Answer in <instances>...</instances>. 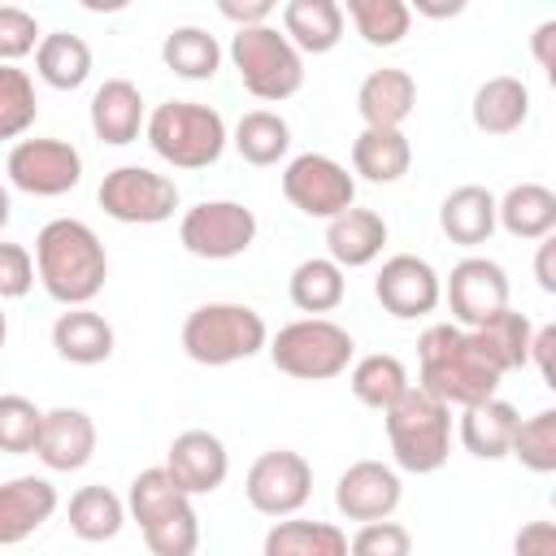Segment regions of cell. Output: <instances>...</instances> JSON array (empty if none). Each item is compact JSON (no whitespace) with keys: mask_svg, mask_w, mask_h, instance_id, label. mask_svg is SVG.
<instances>
[{"mask_svg":"<svg viewBox=\"0 0 556 556\" xmlns=\"http://www.w3.org/2000/svg\"><path fill=\"white\" fill-rule=\"evenodd\" d=\"M35 278L65 308H87L109 278V252L100 235L78 217H52L35 235Z\"/></svg>","mask_w":556,"mask_h":556,"instance_id":"6da1fadb","label":"cell"},{"mask_svg":"<svg viewBox=\"0 0 556 556\" xmlns=\"http://www.w3.org/2000/svg\"><path fill=\"white\" fill-rule=\"evenodd\" d=\"M500 369L482 356L469 330L456 321H434L417 339V387L447 408H469L482 404L500 391Z\"/></svg>","mask_w":556,"mask_h":556,"instance_id":"7a4b0ae2","label":"cell"},{"mask_svg":"<svg viewBox=\"0 0 556 556\" xmlns=\"http://www.w3.org/2000/svg\"><path fill=\"white\" fill-rule=\"evenodd\" d=\"M126 517L139 521L143 530V543L152 556H195L200 547V517H195V504L191 495H182L174 486V478L152 465V469H139L130 478V491H126Z\"/></svg>","mask_w":556,"mask_h":556,"instance_id":"3957f363","label":"cell"},{"mask_svg":"<svg viewBox=\"0 0 556 556\" xmlns=\"http://www.w3.org/2000/svg\"><path fill=\"white\" fill-rule=\"evenodd\" d=\"M143 139L174 169H208V165L222 161V152L230 143V130H226V117L213 104L165 100L148 113Z\"/></svg>","mask_w":556,"mask_h":556,"instance_id":"277c9868","label":"cell"},{"mask_svg":"<svg viewBox=\"0 0 556 556\" xmlns=\"http://www.w3.org/2000/svg\"><path fill=\"white\" fill-rule=\"evenodd\" d=\"M178 339L195 365L222 369V365H239V361H252L256 352H265L269 326L252 304L213 300V304H200L187 313Z\"/></svg>","mask_w":556,"mask_h":556,"instance_id":"5b68a950","label":"cell"},{"mask_svg":"<svg viewBox=\"0 0 556 556\" xmlns=\"http://www.w3.org/2000/svg\"><path fill=\"white\" fill-rule=\"evenodd\" d=\"M387 443H391V460L404 473H434L447 465L452 456V408L434 395H426L421 387H408L387 413Z\"/></svg>","mask_w":556,"mask_h":556,"instance_id":"8992f818","label":"cell"},{"mask_svg":"<svg viewBox=\"0 0 556 556\" xmlns=\"http://www.w3.org/2000/svg\"><path fill=\"white\" fill-rule=\"evenodd\" d=\"M265 352L278 374L300 378V382H326V378L348 374L356 356V339L330 317H295L278 326V334H269Z\"/></svg>","mask_w":556,"mask_h":556,"instance_id":"52a82bcc","label":"cell"},{"mask_svg":"<svg viewBox=\"0 0 556 556\" xmlns=\"http://www.w3.org/2000/svg\"><path fill=\"white\" fill-rule=\"evenodd\" d=\"M230 65L239 70V83L265 104L291 100L304 87V56L291 48V39L274 22L235 30L230 35Z\"/></svg>","mask_w":556,"mask_h":556,"instance_id":"ba28073f","label":"cell"},{"mask_svg":"<svg viewBox=\"0 0 556 556\" xmlns=\"http://www.w3.org/2000/svg\"><path fill=\"white\" fill-rule=\"evenodd\" d=\"M96 204L122 226H161L178 208V182L148 165H117L100 178Z\"/></svg>","mask_w":556,"mask_h":556,"instance_id":"9c48e42d","label":"cell"},{"mask_svg":"<svg viewBox=\"0 0 556 556\" xmlns=\"http://www.w3.org/2000/svg\"><path fill=\"white\" fill-rule=\"evenodd\" d=\"M178 243L200 261H235L256 243V213L239 200H200L178 217Z\"/></svg>","mask_w":556,"mask_h":556,"instance_id":"30bf717a","label":"cell"},{"mask_svg":"<svg viewBox=\"0 0 556 556\" xmlns=\"http://www.w3.org/2000/svg\"><path fill=\"white\" fill-rule=\"evenodd\" d=\"M282 195L295 213L330 222L356 204V178L326 152H300L282 165Z\"/></svg>","mask_w":556,"mask_h":556,"instance_id":"8fae6325","label":"cell"},{"mask_svg":"<svg viewBox=\"0 0 556 556\" xmlns=\"http://www.w3.org/2000/svg\"><path fill=\"white\" fill-rule=\"evenodd\" d=\"M9 187L35 195V200H56L83 182V152L70 139H17L4 156Z\"/></svg>","mask_w":556,"mask_h":556,"instance_id":"7c38bea8","label":"cell"},{"mask_svg":"<svg viewBox=\"0 0 556 556\" xmlns=\"http://www.w3.org/2000/svg\"><path fill=\"white\" fill-rule=\"evenodd\" d=\"M243 495L261 517H295L313 495V465L291 447H269L248 465Z\"/></svg>","mask_w":556,"mask_h":556,"instance_id":"4fadbf2b","label":"cell"},{"mask_svg":"<svg viewBox=\"0 0 556 556\" xmlns=\"http://www.w3.org/2000/svg\"><path fill=\"white\" fill-rule=\"evenodd\" d=\"M443 304L460 330H478L508 308V274L491 256H460L443 278Z\"/></svg>","mask_w":556,"mask_h":556,"instance_id":"5bb4252c","label":"cell"},{"mask_svg":"<svg viewBox=\"0 0 556 556\" xmlns=\"http://www.w3.org/2000/svg\"><path fill=\"white\" fill-rule=\"evenodd\" d=\"M374 300L400 317V321H413V317H430L439 304H443V278L439 269L426 261V256H413V252H395L378 265L374 274Z\"/></svg>","mask_w":556,"mask_h":556,"instance_id":"9a60e30c","label":"cell"},{"mask_svg":"<svg viewBox=\"0 0 556 556\" xmlns=\"http://www.w3.org/2000/svg\"><path fill=\"white\" fill-rule=\"evenodd\" d=\"M169 478H174V486L182 491V495H213L222 482H226V473H230V452H226V443L213 434V430H200V426H191V430H182V434H174V443L165 447V465H161Z\"/></svg>","mask_w":556,"mask_h":556,"instance_id":"2e32d148","label":"cell"},{"mask_svg":"<svg viewBox=\"0 0 556 556\" xmlns=\"http://www.w3.org/2000/svg\"><path fill=\"white\" fill-rule=\"evenodd\" d=\"M404 500V482L395 465L382 460H352L334 482V508L348 521H387Z\"/></svg>","mask_w":556,"mask_h":556,"instance_id":"e0dca14e","label":"cell"},{"mask_svg":"<svg viewBox=\"0 0 556 556\" xmlns=\"http://www.w3.org/2000/svg\"><path fill=\"white\" fill-rule=\"evenodd\" d=\"M61 508V495L52 478L43 473H17L0 482V547H17L30 534H39L52 513Z\"/></svg>","mask_w":556,"mask_h":556,"instance_id":"ac0fdd59","label":"cell"},{"mask_svg":"<svg viewBox=\"0 0 556 556\" xmlns=\"http://www.w3.org/2000/svg\"><path fill=\"white\" fill-rule=\"evenodd\" d=\"M35 456L43 460V469L52 473H74L96 456V421L83 408H48L43 413V430L35 443Z\"/></svg>","mask_w":556,"mask_h":556,"instance_id":"d6986e66","label":"cell"},{"mask_svg":"<svg viewBox=\"0 0 556 556\" xmlns=\"http://www.w3.org/2000/svg\"><path fill=\"white\" fill-rule=\"evenodd\" d=\"M417 109V78L400 65L369 70L356 87V113L374 130H400Z\"/></svg>","mask_w":556,"mask_h":556,"instance_id":"ffe728a7","label":"cell"},{"mask_svg":"<svg viewBox=\"0 0 556 556\" xmlns=\"http://www.w3.org/2000/svg\"><path fill=\"white\" fill-rule=\"evenodd\" d=\"M87 117H91V135L109 148H126L139 139L143 122H148V109H143V91L130 83V78H104L96 91H91V104H87Z\"/></svg>","mask_w":556,"mask_h":556,"instance_id":"44dd1931","label":"cell"},{"mask_svg":"<svg viewBox=\"0 0 556 556\" xmlns=\"http://www.w3.org/2000/svg\"><path fill=\"white\" fill-rule=\"evenodd\" d=\"M387 217L374 213V208H348L339 217L326 222V256L348 274V269H361V265H374L387 248Z\"/></svg>","mask_w":556,"mask_h":556,"instance_id":"7402d4cb","label":"cell"},{"mask_svg":"<svg viewBox=\"0 0 556 556\" xmlns=\"http://www.w3.org/2000/svg\"><path fill=\"white\" fill-rule=\"evenodd\" d=\"M517 404L491 395L482 404H469L460 408L456 417V434H460V447L473 456V460H504L508 447H513V434H517Z\"/></svg>","mask_w":556,"mask_h":556,"instance_id":"603a6c76","label":"cell"},{"mask_svg":"<svg viewBox=\"0 0 556 556\" xmlns=\"http://www.w3.org/2000/svg\"><path fill=\"white\" fill-rule=\"evenodd\" d=\"M495 230L526 243L547 239L556 230V191L543 182H513L504 195H495Z\"/></svg>","mask_w":556,"mask_h":556,"instance_id":"cb8c5ba5","label":"cell"},{"mask_svg":"<svg viewBox=\"0 0 556 556\" xmlns=\"http://www.w3.org/2000/svg\"><path fill=\"white\" fill-rule=\"evenodd\" d=\"M530 117V87L513 74H491L486 83H478L473 104H469V122L482 135H513L521 130Z\"/></svg>","mask_w":556,"mask_h":556,"instance_id":"d4e9b609","label":"cell"},{"mask_svg":"<svg viewBox=\"0 0 556 556\" xmlns=\"http://www.w3.org/2000/svg\"><path fill=\"white\" fill-rule=\"evenodd\" d=\"M52 348L70 365H104L113 356V348H117V334L104 321V313H96L87 304V308H65L52 321Z\"/></svg>","mask_w":556,"mask_h":556,"instance_id":"484cf974","label":"cell"},{"mask_svg":"<svg viewBox=\"0 0 556 556\" xmlns=\"http://www.w3.org/2000/svg\"><path fill=\"white\" fill-rule=\"evenodd\" d=\"M439 230L460 243V248H478L495 235V195L482 182H460L443 195L439 204Z\"/></svg>","mask_w":556,"mask_h":556,"instance_id":"4316f807","label":"cell"},{"mask_svg":"<svg viewBox=\"0 0 556 556\" xmlns=\"http://www.w3.org/2000/svg\"><path fill=\"white\" fill-rule=\"evenodd\" d=\"M343 9L339 0H287L282 4V35L291 39V48L304 56H321L330 48H339L343 39Z\"/></svg>","mask_w":556,"mask_h":556,"instance_id":"83f0119b","label":"cell"},{"mask_svg":"<svg viewBox=\"0 0 556 556\" xmlns=\"http://www.w3.org/2000/svg\"><path fill=\"white\" fill-rule=\"evenodd\" d=\"M413 165V143L404 130H374L365 126L356 139H352V178L361 174L365 182H400Z\"/></svg>","mask_w":556,"mask_h":556,"instance_id":"f1b7e54d","label":"cell"},{"mask_svg":"<svg viewBox=\"0 0 556 556\" xmlns=\"http://www.w3.org/2000/svg\"><path fill=\"white\" fill-rule=\"evenodd\" d=\"M261 556H348V534L334 521L278 517L261 539Z\"/></svg>","mask_w":556,"mask_h":556,"instance_id":"f546056e","label":"cell"},{"mask_svg":"<svg viewBox=\"0 0 556 556\" xmlns=\"http://www.w3.org/2000/svg\"><path fill=\"white\" fill-rule=\"evenodd\" d=\"M65 521H70L74 539H83V543H109V539H117L122 526H126V500H122L117 491L100 486V482L78 486V491L70 495Z\"/></svg>","mask_w":556,"mask_h":556,"instance_id":"4dcf8cb0","label":"cell"},{"mask_svg":"<svg viewBox=\"0 0 556 556\" xmlns=\"http://www.w3.org/2000/svg\"><path fill=\"white\" fill-rule=\"evenodd\" d=\"M35 74L52 91H78L91 78V48H87V39L70 35V30L43 35L39 48H35Z\"/></svg>","mask_w":556,"mask_h":556,"instance_id":"1f68e13d","label":"cell"},{"mask_svg":"<svg viewBox=\"0 0 556 556\" xmlns=\"http://www.w3.org/2000/svg\"><path fill=\"white\" fill-rule=\"evenodd\" d=\"M287 295H291V304H295L300 313L321 317V313H334V308L343 304L348 278H343V269H339L330 256H304V261L291 269V278H287Z\"/></svg>","mask_w":556,"mask_h":556,"instance_id":"d6a6232c","label":"cell"},{"mask_svg":"<svg viewBox=\"0 0 556 556\" xmlns=\"http://www.w3.org/2000/svg\"><path fill=\"white\" fill-rule=\"evenodd\" d=\"M473 343L482 348V356L500 369V374H513V369H526L530 365V334H534V321L517 308H504L495 313L491 321H482L478 330H469Z\"/></svg>","mask_w":556,"mask_h":556,"instance_id":"836d02e7","label":"cell"},{"mask_svg":"<svg viewBox=\"0 0 556 556\" xmlns=\"http://www.w3.org/2000/svg\"><path fill=\"white\" fill-rule=\"evenodd\" d=\"M222 43L217 35H208L204 26H174L161 43V61L169 74L187 78V83H208L222 70Z\"/></svg>","mask_w":556,"mask_h":556,"instance_id":"e575fe53","label":"cell"},{"mask_svg":"<svg viewBox=\"0 0 556 556\" xmlns=\"http://www.w3.org/2000/svg\"><path fill=\"white\" fill-rule=\"evenodd\" d=\"M348 387H352V395H356L365 408L387 413L413 382H408V369H404L400 356H391V352H369V356L352 361Z\"/></svg>","mask_w":556,"mask_h":556,"instance_id":"d590c367","label":"cell"},{"mask_svg":"<svg viewBox=\"0 0 556 556\" xmlns=\"http://www.w3.org/2000/svg\"><path fill=\"white\" fill-rule=\"evenodd\" d=\"M235 152L248 161V165H278L287 152H291V126L282 113L274 109H252L235 122V135H230Z\"/></svg>","mask_w":556,"mask_h":556,"instance_id":"8d00e7d4","label":"cell"},{"mask_svg":"<svg viewBox=\"0 0 556 556\" xmlns=\"http://www.w3.org/2000/svg\"><path fill=\"white\" fill-rule=\"evenodd\" d=\"M339 9H343V17H352L356 35L369 48H395V43H404V35L413 26V13L404 0H348Z\"/></svg>","mask_w":556,"mask_h":556,"instance_id":"74e56055","label":"cell"},{"mask_svg":"<svg viewBox=\"0 0 556 556\" xmlns=\"http://www.w3.org/2000/svg\"><path fill=\"white\" fill-rule=\"evenodd\" d=\"M39 117L35 78L22 65H0V139H22Z\"/></svg>","mask_w":556,"mask_h":556,"instance_id":"f35d334b","label":"cell"},{"mask_svg":"<svg viewBox=\"0 0 556 556\" xmlns=\"http://www.w3.org/2000/svg\"><path fill=\"white\" fill-rule=\"evenodd\" d=\"M508 456H517L521 469L530 473H552L556 469V408H539L534 417H521Z\"/></svg>","mask_w":556,"mask_h":556,"instance_id":"ab89813d","label":"cell"},{"mask_svg":"<svg viewBox=\"0 0 556 556\" xmlns=\"http://www.w3.org/2000/svg\"><path fill=\"white\" fill-rule=\"evenodd\" d=\"M39 430H43V408H35V400H26L17 391L0 395V452H9V456L35 452Z\"/></svg>","mask_w":556,"mask_h":556,"instance_id":"60d3db41","label":"cell"},{"mask_svg":"<svg viewBox=\"0 0 556 556\" xmlns=\"http://www.w3.org/2000/svg\"><path fill=\"white\" fill-rule=\"evenodd\" d=\"M43 30L39 17L22 4H0V65H17L22 56H30L39 48Z\"/></svg>","mask_w":556,"mask_h":556,"instance_id":"b9f144b4","label":"cell"},{"mask_svg":"<svg viewBox=\"0 0 556 556\" xmlns=\"http://www.w3.org/2000/svg\"><path fill=\"white\" fill-rule=\"evenodd\" d=\"M348 556H413V534L400 521H365L348 539Z\"/></svg>","mask_w":556,"mask_h":556,"instance_id":"7bdbcfd3","label":"cell"},{"mask_svg":"<svg viewBox=\"0 0 556 556\" xmlns=\"http://www.w3.org/2000/svg\"><path fill=\"white\" fill-rule=\"evenodd\" d=\"M30 287H35V256H30V248L0 239V304L30 295Z\"/></svg>","mask_w":556,"mask_h":556,"instance_id":"ee69618b","label":"cell"},{"mask_svg":"<svg viewBox=\"0 0 556 556\" xmlns=\"http://www.w3.org/2000/svg\"><path fill=\"white\" fill-rule=\"evenodd\" d=\"M513 556H556V526L552 521H526L513 534Z\"/></svg>","mask_w":556,"mask_h":556,"instance_id":"f6af8a7d","label":"cell"},{"mask_svg":"<svg viewBox=\"0 0 556 556\" xmlns=\"http://www.w3.org/2000/svg\"><path fill=\"white\" fill-rule=\"evenodd\" d=\"M217 13L226 22H235V30H248V26H265L274 17V0H217Z\"/></svg>","mask_w":556,"mask_h":556,"instance_id":"bcb514c9","label":"cell"},{"mask_svg":"<svg viewBox=\"0 0 556 556\" xmlns=\"http://www.w3.org/2000/svg\"><path fill=\"white\" fill-rule=\"evenodd\" d=\"M552 356H556V326L547 321V326H534V334H530V365L539 369V378H543L547 387H556Z\"/></svg>","mask_w":556,"mask_h":556,"instance_id":"7dc6e473","label":"cell"},{"mask_svg":"<svg viewBox=\"0 0 556 556\" xmlns=\"http://www.w3.org/2000/svg\"><path fill=\"white\" fill-rule=\"evenodd\" d=\"M530 52H534V61H539L547 74L556 70V22H552V17L534 26V35H530Z\"/></svg>","mask_w":556,"mask_h":556,"instance_id":"c3c4849f","label":"cell"},{"mask_svg":"<svg viewBox=\"0 0 556 556\" xmlns=\"http://www.w3.org/2000/svg\"><path fill=\"white\" fill-rule=\"evenodd\" d=\"M534 278H539V287L552 295L556 291V239L547 235V239H539V256H534Z\"/></svg>","mask_w":556,"mask_h":556,"instance_id":"681fc988","label":"cell"},{"mask_svg":"<svg viewBox=\"0 0 556 556\" xmlns=\"http://www.w3.org/2000/svg\"><path fill=\"white\" fill-rule=\"evenodd\" d=\"M408 13H421V17H456V13H465V0H447V4L417 0V4H408Z\"/></svg>","mask_w":556,"mask_h":556,"instance_id":"f907efd6","label":"cell"},{"mask_svg":"<svg viewBox=\"0 0 556 556\" xmlns=\"http://www.w3.org/2000/svg\"><path fill=\"white\" fill-rule=\"evenodd\" d=\"M9 217H13V195H9V182H0V230L9 226Z\"/></svg>","mask_w":556,"mask_h":556,"instance_id":"816d5d0a","label":"cell"},{"mask_svg":"<svg viewBox=\"0 0 556 556\" xmlns=\"http://www.w3.org/2000/svg\"><path fill=\"white\" fill-rule=\"evenodd\" d=\"M4 339H9V317H4V304H0V348H4Z\"/></svg>","mask_w":556,"mask_h":556,"instance_id":"f5cc1de1","label":"cell"}]
</instances>
